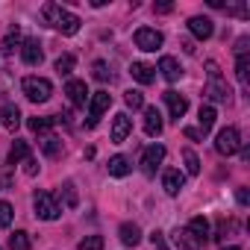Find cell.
I'll return each instance as SVG.
<instances>
[{"mask_svg": "<svg viewBox=\"0 0 250 250\" xmlns=\"http://www.w3.org/2000/svg\"><path fill=\"white\" fill-rule=\"evenodd\" d=\"M42 15H44V21H47L53 30H59L62 36L80 33V24H83V21H80L74 12H68V9H62V6H56V3H44Z\"/></svg>", "mask_w": 250, "mask_h": 250, "instance_id": "6da1fadb", "label": "cell"}, {"mask_svg": "<svg viewBox=\"0 0 250 250\" xmlns=\"http://www.w3.org/2000/svg\"><path fill=\"white\" fill-rule=\"evenodd\" d=\"M206 77H209V83H206V97L209 100H215V103H224V100H229V85L221 80V68H218V62H206Z\"/></svg>", "mask_w": 250, "mask_h": 250, "instance_id": "7a4b0ae2", "label": "cell"}, {"mask_svg": "<svg viewBox=\"0 0 250 250\" xmlns=\"http://www.w3.org/2000/svg\"><path fill=\"white\" fill-rule=\"evenodd\" d=\"M21 88H24L27 100H33V103H44V100H50V94H53V83L44 80V77H27V80L21 83Z\"/></svg>", "mask_w": 250, "mask_h": 250, "instance_id": "3957f363", "label": "cell"}, {"mask_svg": "<svg viewBox=\"0 0 250 250\" xmlns=\"http://www.w3.org/2000/svg\"><path fill=\"white\" fill-rule=\"evenodd\" d=\"M33 209H36V218H42V221H56L62 215V206L56 203V197L50 191H39L33 200Z\"/></svg>", "mask_w": 250, "mask_h": 250, "instance_id": "277c9868", "label": "cell"}, {"mask_svg": "<svg viewBox=\"0 0 250 250\" xmlns=\"http://www.w3.org/2000/svg\"><path fill=\"white\" fill-rule=\"evenodd\" d=\"M215 150H218L221 156H235V153L241 150V136H238V130H235V127H224V130L218 133V139H215Z\"/></svg>", "mask_w": 250, "mask_h": 250, "instance_id": "5b68a950", "label": "cell"}, {"mask_svg": "<svg viewBox=\"0 0 250 250\" xmlns=\"http://www.w3.org/2000/svg\"><path fill=\"white\" fill-rule=\"evenodd\" d=\"M112 106V94L109 91H94L91 100H88V121H85V127H97L103 112Z\"/></svg>", "mask_w": 250, "mask_h": 250, "instance_id": "8992f818", "label": "cell"}, {"mask_svg": "<svg viewBox=\"0 0 250 250\" xmlns=\"http://www.w3.org/2000/svg\"><path fill=\"white\" fill-rule=\"evenodd\" d=\"M162 33L159 30H153V27H142V30H136V47L139 50H147V53H153V50H159L162 47Z\"/></svg>", "mask_w": 250, "mask_h": 250, "instance_id": "52a82bcc", "label": "cell"}, {"mask_svg": "<svg viewBox=\"0 0 250 250\" xmlns=\"http://www.w3.org/2000/svg\"><path fill=\"white\" fill-rule=\"evenodd\" d=\"M162 159H165V147H162V145H150V147H145V153H142V171H145L147 177H153L156 168L162 165Z\"/></svg>", "mask_w": 250, "mask_h": 250, "instance_id": "ba28073f", "label": "cell"}, {"mask_svg": "<svg viewBox=\"0 0 250 250\" xmlns=\"http://www.w3.org/2000/svg\"><path fill=\"white\" fill-rule=\"evenodd\" d=\"M162 100H165V106H168V112H171V118H183L186 112H188V100L180 94V91H174V88H168L165 94H162Z\"/></svg>", "mask_w": 250, "mask_h": 250, "instance_id": "9c48e42d", "label": "cell"}, {"mask_svg": "<svg viewBox=\"0 0 250 250\" xmlns=\"http://www.w3.org/2000/svg\"><path fill=\"white\" fill-rule=\"evenodd\" d=\"M130 133H133V121H130V115H127V112H118L115 121H112V142H115V145L127 142Z\"/></svg>", "mask_w": 250, "mask_h": 250, "instance_id": "30bf717a", "label": "cell"}, {"mask_svg": "<svg viewBox=\"0 0 250 250\" xmlns=\"http://www.w3.org/2000/svg\"><path fill=\"white\" fill-rule=\"evenodd\" d=\"M188 30H191V36H194V39L206 42V39H212V33H215V24H212V18L194 15V18H188Z\"/></svg>", "mask_w": 250, "mask_h": 250, "instance_id": "8fae6325", "label": "cell"}, {"mask_svg": "<svg viewBox=\"0 0 250 250\" xmlns=\"http://www.w3.org/2000/svg\"><path fill=\"white\" fill-rule=\"evenodd\" d=\"M183 186H186V177H183V171H177V168H168V171L162 174V188H165V194L177 197V194L183 191Z\"/></svg>", "mask_w": 250, "mask_h": 250, "instance_id": "7c38bea8", "label": "cell"}, {"mask_svg": "<svg viewBox=\"0 0 250 250\" xmlns=\"http://www.w3.org/2000/svg\"><path fill=\"white\" fill-rule=\"evenodd\" d=\"M162 127H165L162 112H159L156 106H147V109H145V133H147L150 139H156V136L162 133Z\"/></svg>", "mask_w": 250, "mask_h": 250, "instance_id": "4fadbf2b", "label": "cell"}, {"mask_svg": "<svg viewBox=\"0 0 250 250\" xmlns=\"http://www.w3.org/2000/svg\"><path fill=\"white\" fill-rule=\"evenodd\" d=\"M21 56H24V62L27 65H42V59H44V50H42V44L36 42V39H27L24 42V47H21Z\"/></svg>", "mask_w": 250, "mask_h": 250, "instance_id": "5bb4252c", "label": "cell"}, {"mask_svg": "<svg viewBox=\"0 0 250 250\" xmlns=\"http://www.w3.org/2000/svg\"><path fill=\"white\" fill-rule=\"evenodd\" d=\"M65 94H68V100H71L74 106H85L88 88H85V83H83V80H68V85H65Z\"/></svg>", "mask_w": 250, "mask_h": 250, "instance_id": "9a60e30c", "label": "cell"}, {"mask_svg": "<svg viewBox=\"0 0 250 250\" xmlns=\"http://www.w3.org/2000/svg\"><path fill=\"white\" fill-rule=\"evenodd\" d=\"M188 232L194 235V241H197V244H206V241L212 238V235H209V221H206L203 215H197V218H191V221H188Z\"/></svg>", "mask_w": 250, "mask_h": 250, "instance_id": "2e32d148", "label": "cell"}, {"mask_svg": "<svg viewBox=\"0 0 250 250\" xmlns=\"http://www.w3.org/2000/svg\"><path fill=\"white\" fill-rule=\"evenodd\" d=\"M159 71H162V77H165L168 83H177V80L183 77V68H180V62H177L174 56H162V59H159Z\"/></svg>", "mask_w": 250, "mask_h": 250, "instance_id": "e0dca14e", "label": "cell"}, {"mask_svg": "<svg viewBox=\"0 0 250 250\" xmlns=\"http://www.w3.org/2000/svg\"><path fill=\"white\" fill-rule=\"evenodd\" d=\"M130 74H133V80H139L142 85H150V83L156 80V68H150V65H145V62H133V65H130Z\"/></svg>", "mask_w": 250, "mask_h": 250, "instance_id": "ac0fdd59", "label": "cell"}, {"mask_svg": "<svg viewBox=\"0 0 250 250\" xmlns=\"http://www.w3.org/2000/svg\"><path fill=\"white\" fill-rule=\"evenodd\" d=\"M0 118H3V127H6L9 133H15V130L21 127V109H18V106H12V103H6V106H3Z\"/></svg>", "mask_w": 250, "mask_h": 250, "instance_id": "d6986e66", "label": "cell"}, {"mask_svg": "<svg viewBox=\"0 0 250 250\" xmlns=\"http://www.w3.org/2000/svg\"><path fill=\"white\" fill-rule=\"evenodd\" d=\"M121 244H127V247H136L139 241H142V229L136 227V224H121Z\"/></svg>", "mask_w": 250, "mask_h": 250, "instance_id": "ffe728a7", "label": "cell"}, {"mask_svg": "<svg viewBox=\"0 0 250 250\" xmlns=\"http://www.w3.org/2000/svg\"><path fill=\"white\" fill-rule=\"evenodd\" d=\"M56 121H59L56 115H47V118H30L27 124H30V130H33V133L44 136V133H50V130L56 127Z\"/></svg>", "mask_w": 250, "mask_h": 250, "instance_id": "44dd1931", "label": "cell"}, {"mask_svg": "<svg viewBox=\"0 0 250 250\" xmlns=\"http://www.w3.org/2000/svg\"><path fill=\"white\" fill-rule=\"evenodd\" d=\"M130 168H133V165H130V159H127V156H121V153L109 159V174H112V177H127V174H130Z\"/></svg>", "mask_w": 250, "mask_h": 250, "instance_id": "7402d4cb", "label": "cell"}, {"mask_svg": "<svg viewBox=\"0 0 250 250\" xmlns=\"http://www.w3.org/2000/svg\"><path fill=\"white\" fill-rule=\"evenodd\" d=\"M24 159H30V145L21 142V139H15V145H12V150H9V165H18V162H24Z\"/></svg>", "mask_w": 250, "mask_h": 250, "instance_id": "603a6c76", "label": "cell"}, {"mask_svg": "<svg viewBox=\"0 0 250 250\" xmlns=\"http://www.w3.org/2000/svg\"><path fill=\"white\" fill-rule=\"evenodd\" d=\"M174 244H177L180 250H200V244L194 241V235H191L188 229H177V232H174Z\"/></svg>", "mask_w": 250, "mask_h": 250, "instance_id": "cb8c5ba5", "label": "cell"}, {"mask_svg": "<svg viewBox=\"0 0 250 250\" xmlns=\"http://www.w3.org/2000/svg\"><path fill=\"white\" fill-rule=\"evenodd\" d=\"M215 118H218V115H215V109H212V106H200L197 121H200V133H203V136L215 127Z\"/></svg>", "mask_w": 250, "mask_h": 250, "instance_id": "d4e9b609", "label": "cell"}, {"mask_svg": "<svg viewBox=\"0 0 250 250\" xmlns=\"http://www.w3.org/2000/svg\"><path fill=\"white\" fill-rule=\"evenodd\" d=\"M183 159H186V174H188V177H197V174H200V159H197V153L186 147V150H183Z\"/></svg>", "mask_w": 250, "mask_h": 250, "instance_id": "484cf974", "label": "cell"}, {"mask_svg": "<svg viewBox=\"0 0 250 250\" xmlns=\"http://www.w3.org/2000/svg\"><path fill=\"white\" fill-rule=\"evenodd\" d=\"M9 250H30V235L24 229H15L9 235Z\"/></svg>", "mask_w": 250, "mask_h": 250, "instance_id": "4316f807", "label": "cell"}, {"mask_svg": "<svg viewBox=\"0 0 250 250\" xmlns=\"http://www.w3.org/2000/svg\"><path fill=\"white\" fill-rule=\"evenodd\" d=\"M74 65H77V59H74L71 53H62V56L56 59V71H59L62 77H68V74L74 71Z\"/></svg>", "mask_w": 250, "mask_h": 250, "instance_id": "83f0119b", "label": "cell"}, {"mask_svg": "<svg viewBox=\"0 0 250 250\" xmlns=\"http://www.w3.org/2000/svg\"><path fill=\"white\" fill-rule=\"evenodd\" d=\"M18 44H21V33H18V30H12V33L3 39V44H0V47H3V53H6V56H12Z\"/></svg>", "mask_w": 250, "mask_h": 250, "instance_id": "f1b7e54d", "label": "cell"}, {"mask_svg": "<svg viewBox=\"0 0 250 250\" xmlns=\"http://www.w3.org/2000/svg\"><path fill=\"white\" fill-rule=\"evenodd\" d=\"M103 247H106L103 235H85V238L80 241V250H103Z\"/></svg>", "mask_w": 250, "mask_h": 250, "instance_id": "f546056e", "label": "cell"}, {"mask_svg": "<svg viewBox=\"0 0 250 250\" xmlns=\"http://www.w3.org/2000/svg\"><path fill=\"white\" fill-rule=\"evenodd\" d=\"M12 218H15V212H12V203L0 200V229H6V227L12 224Z\"/></svg>", "mask_w": 250, "mask_h": 250, "instance_id": "4dcf8cb0", "label": "cell"}, {"mask_svg": "<svg viewBox=\"0 0 250 250\" xmlns=\"http://www.w3.org/2000/svg\"><path fill=\"white\" fill-rule=\"evenodd\" d=\"M235 74H238V83L247 88V53H238V62H235Z\"/></svg>", "mask_w": 250, "mask_h": 250, "instance_id": "1f68e13d", "label": "cell"}, {"mask_svg": "<svg viewBox=\"0 0 250 250\" xmlns=\"http://www.w3.org/2000/svg\"><path fill=\"white\" fill-rule=\"evenodd\" d=\"M124 103H127L130 109H142L145 97H142V91H127V94H124Z\"/></svg>", "mask_w": 250, "mask_h": 250, "instance_id": "d6a6232c", "label": "cell"}, {"mask_svg": "<svg viewBox=\"0 0 250 250\" xmlns=\"http://www.w3.org/2000/svg\"><path fill=\"white\" fill-rule=\"evenodd\" d=\"M42 147H44V153H47V156H56V153L62 150V142H59V139H53V136H47V139L42 142Z\"/></svg>", "mask_w": 250, "mask_h": 250, "instance_id": "836d02e7", "label": "cell"}, {"mask_svg": "<svg viewBox=\"0 0 250 250\" xmlns=\"http://www.w3.org/2000/svg\"><path fill=\"white\" fill-rule=\"evenodd\" d=\"M94 77H97L100 83H106V80L112 77V74H109V65H106V62H94Z\"/></svg>", "mask_w": 250, "mask_h": 250, "instance_id": "e575fe53", "label": "cell"}, {"mask_svg": "<svg viewBox=\"0 0 250 250\" xmlns=\"http://www.w3.org/2000/svg\"><path fill=\"white\" fill-rule=\"evenodd\" d=\"M24 174L27 177H36L39 174V162L36 159H24Z\"/></svg>", "mask_w": 250, "mask_h": 250, "instance_id": "d590c367", "label": "cell"}, {"mask_svg": "<svg viewBox=\"0 0 250 250\" xmlns=\"http://www.w3.org/2000/svg\"><path fill=\"white\" fill-rule=\"evenodd\" d=\"M150 241H153V250H168L165 247V238H162V232L156 229V232H150Z\"/></svg>", "mask_w": 250, "mask_h": 250, "instance_id": "8d00e7d4", "label": "cell"}, {"mask_svg": "<svg viewBox=\"0 0 250 250\" xmlns=\"http://www.w3.org/2000/svg\"><path fill=\"white\" fill-rule=\"evenodd\" d=\"M65 197H68V206H77V191H74V183H65Z\"/></svg>", "mask_w": 250, "mask_h": 250, "instance_id": "74e56055", "label": "cell"}, {"mask_svg": "<svg viewBox=\"0 0 250 250\" xmlns=\"http://www.w3.org/2000/svg\"><path fill=\"white\" fill-rule=\"evenodd\" d=\"M235 200H238L241 206H247V203H250V194H247V188H238V191H235Z\"/></svg>", "mask_w": 250, "mask_h": 250, "instance_id": "f35d334b", "label": "cell"}, {"mask_svg": "<svg viewBox=\"0 0 250 250\" xmlns=\"http://www.w3.org/2000/svg\"><path fill=\"white\" fill-rule=\"evenodd\" d=\"M183 133H186V139H200V136H203V133H200V130H194V127H186Z\"/></svg>", "mask_w": 250, "mask_h": 250, "instance_id": "ab89813d", "label": "cell"}, {"mask_svg": "<svg viewBox=\"0 0 250 250\" xmlns=\"http://www.w3.org/2000/svg\"><path fill=\"white\" fill-rule=\"evenodd\" d=\"M171 9H174L171 3H159V6H156V12H162V15H165V12H171Z\"/></svg>", "mask_w": 250, "mask_h": 250, "instance_id": "60d3db41", "label": "cell"}, {"mask_svg": "<svg viewBox=\"0 0 250 250\" xmlns=\"http://www.w3.org/2000/svg\"><path fill=\"white\" fill-rule=\"evenodd\" d=\"M224 250H241V247H224Z\"/></svg>", "mask_w": 250, "mask_h": 250, "instance_id": "b9f144b4", "label": "cell"}, {"mask_svg": "<svg viewBox=\"0 0 250 250\" xmlns=\"http://www.w3.org/2000/svg\"><path fill=\"white\" fill-rule=\"evenodd\" d=\"M0 250H3V247H0Z\"/></svg>", "mask_w": 250, "mask_h": 250, "instance_id": "7bdbcfd3", "label": "cell"}]
</instances>
